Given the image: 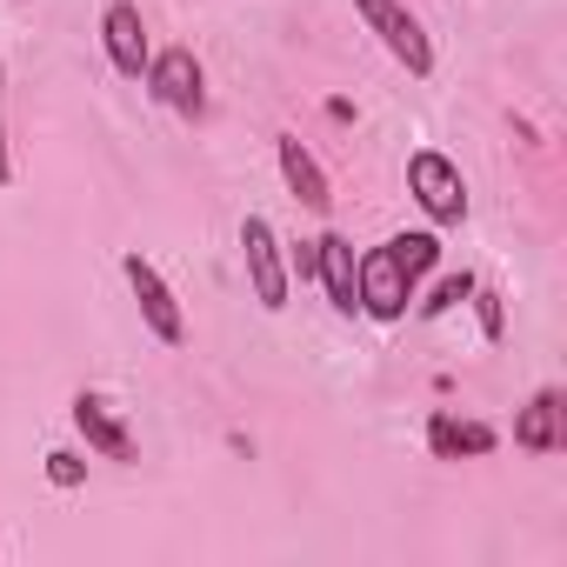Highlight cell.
<instances>
[{
	"label": "cell",
	"mask_w": 567,
	"mask_h": 567,
	"mask_svg": "<svg viewBox=\"0 0 567 567\" xmlns=\"http://www.w3.org/2000/svg\"><path fill=\"white\" fill-rule=\"evenodd\" d=\"M408 301H414V280H408V267L394 260L388 240H381L374 254L354 260V308H361L368 321H401Z\"/></svg>",
	"instance_id": "cell-1"
},
{
	"label": "cell",
	"mask_w": 567,
	"mask_h": 567,
	"mask_svg": "<svg viewBox=\"0 0 567 567\" xmlns=\"http://www.w3.org/2000/svg\"><path fill=\"white\" fill-rule=\"evenodd\" d=\"M240 260H247V288H254V301H260L267 315L288 308L295 274H288V254H280V240H274V227H267L260 214L240 220Z\"/></svg>",
	"instance_id": "cell-2"
},
{
	"label": "cell",
	"mask_w": 567,
	"mask_h": 567,
	"mask_svg": "<svg viewBox=\"0 0 567 567\" xmlns=\"http://www.w3.org/2000/svg\"><path fill=\"white\" fill-rule=\"evenodd\" d=\"M354 8H361V21L374 28V41H381L408 74H421V81L434 74V41H427V28L401 8V0H354Z\"/></svg>",
	"instance_id": "cell-3"
},
{
	"label": "cell",
	"mask_w": 567,
	"mask_h": 567,
	"mask_svg": "<svg viewBox=\"0 0 567 567\" xmlns=\"http://www.w3.org/2000/svg\"><path fill=\"white\" fill-rule=\"evenodd\" d=\"M121 274H127V288H134V301H141L147 334H154L161 348H181V341H187V321H181V301H174L167 280H161V267H154L147 254H127Z\"/></svg>",
	"instance_id": "cell-4"
},
{
	"label": "cell",
	"mask_w": 567,
	"mask_h": 567,
	"mask_svg": "<svg viewBox=\"0 0 567 567\" xmlns=\"http://www.w3.org/2000/svg\"><path fill=\"white\" fill-rule=\"evenodd\" d=\"M147 87H154V101H161L167 114H181V121H200V114H207V74H200L194 48L154 54V61H147Z\"/></svg>",
	"instance_id": "cell-5"
},
{
	"label": "cell",
	"mask_w": 567,
	"mask_h": 567,
	"mask_svg": "<svg viewBox=\"0 0 567 567\" xmlns=\"http://www.w3.org/2000/svg\"><path fill=\"white\" fill-rule=\"evenodd\" d=\"M408 194L427 207V220H441V227H454L461 214H467V187H461V167L447 161V154H434V147H421V154H408Z\"/></svg>",
	"instance_id": "cell-6"
},
{
	"label": "cell",
	"mask_w": 567,
	"mask_h": 567,
	"mask_svg": "<svg viewBox=\"0 0 567 567\" xmlns=\"http://www.w3.org/2000/svg\"><path fill=\"white\" fill-rule=\"evenodd\" d=\"M101 41H107L114 74H127V81H141V74H147L154 48H147V21H141L134 0H107V8H101Z\"/></svg>",
	"instance_id": "cell-7"
},
{
	"label": "cell",
	"mask_w": 567,
	"mask_h": 567,
	"mask_svg": "<svg viewBox=\"0 0 567 567\" xmlns=\"http://www.w3.org/2000/svg\"><path fill=\"white\" fill-rule=\"evenodd\" d=\"M74 427H81V441H87L94 454H107V461H134V434H127V421L114 414L107 394H74Z\"/></svg>",
	"instance_id": "cell-8"
},
{
	"label": "cell",
	"mask_w": 567,
	"mask_h": 567,
	"mask_svg": "<svg viewBox=\"0 0 567 567\" xmlns=\"http://www.w3.org/2000/svg\"><path fill=\"white\" fill-rule=\"evenodd\" d=\"M514 441H520L527 454H560V447H567V401H560V388H540V394L520 408Z\"/></svg>",
	"instance_id": "cell-9"
},
{
	"label": "cell",
	"mask_w": 567,
	"mask_h": 567,
	"mask_svg": "<svg viewBox=\"0 0 567 567\" xmlns=\"http://www.w3.org/2000/svg\"><path fill=\"white\" fill-rule=\"evenodd\" d=\"M274 154H280V174H288V187L301 194V207H315V214H328V200H334V187H328V174H321V161L295 141V134H280L274 141Z\"/></svg>",
	"instance_id": "cell-10"
},
{
	"label": "cell",
	"mask_w": 567,
	"mask_h": 567,
	"mask_svg": "<svg viewBox=\"0 0 567 567\" xmlns=\"http://www.w3.org/2000/svg\"><path fill=\"white\" fill-rule=\"evenodd\" d=\"M315 247H321L315 280L328 288V301H334L341 315H361V308H354V240H348V234H321Z\"/></svg>",
	"instance_id": "cell-11"
},
{
	"label": "cell",
	"mask_w": 567,
	"mask_h": 567,
	"mask_svg": "<svg viewBox=\"0 0 567 567\" xmlns=\"http://www.w3.org/2000/svg\"><path fill=\"white\" fill-rule=\"evenodd\" d=\"M494 427L487 421H454V414H434L427 421V447L441 454V461H461V454H494Z\"/></svg>",
	"instance_id": "cell-12"
},
{
	"label": "cell",
	"mask_w": 567,
	"mask_h": 567,
	"mask_svg": "<svg viewBox=\"0 0 567 567\" xmlns=\"http://www.w3.org/2000/svg\"><path fill=\"white\" fill-rule=\"evenodd\" d=\"M388 247H394V260L408 267V280H421V274L441 260V240H434V234H394Z\"/></svg>",
	"instance_id": "cell-13"
},
{
	"label": "cell",
	"mask_w": 567,
	"mask_h": 567,
	"mask_svg": "<svg viewBox=\"0 0 567 567\" xmlns=\"http://www.w3.org/2000/svg\"><path fill=\"white\" fill-rule=\"evenodd\" d=\"M467 295H474V274H447L441 288H434V295L421 301V315H447V308H461Z\"/></svg>",
	"instance_id": "cell-14"
},
{
	"label": "cell",
	"mask_w": 567,
	"mask_h": 567,
	"mask_svg": "<svg viewBox=\"0 0 567 567\" xmlns=\"http://www.w3.org/2000/svg\"><path fill=\"white\" fill-rule=\"evenodd\" d=\"M81 474H87V467H81L74 447H54V454H48V481H54V487H81Z\"/></svg>",
	"instance_id": "cell-15"
},
{
	"label": "cell",
	"mask_w": 567,
	"mask_h": 567,
	"mask_svg": "<svg viewBox=\"0 0 567 567\" xmlns=\"http://www.w3.org/2000/svg\"><path fill=\"white\" fill-rule=\"evenodd\" d=\"M467 301H474V315H481V334H487V341H501V295H487V288H474Z\"/></svg>",
	"instance_id": "cell-16"
},
{
	"label": "cell",
	"mask_w": 567,
	"mask_h": 567,
	"mask_svg": "<svg viewBox=\"0 0 567 567\" xmlns=\"http://www.w3.org/2000/svg\"><path fill=\"white\" fill-rule=\"evenodd\" d=\"M315 260H321V247H315V240H301V247L288 254V274H301V280H315Z\"/></svg>",
	"instance_id": "cell-17"
}]
</instances>
